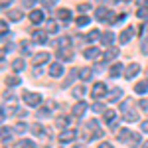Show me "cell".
Wrapping results in <instances>:
<instances>
[{
  "instance_id": "1",
  "label": "cell",
  "mask_w": 148,
  "mask_h": 148,
  "mask_svg": "<svg viewBox=\"0 0 148 148\" xmlns=\"http://www.w3.org/2000/svg\"><path fill=\"white\" fill-rule=\"evenodd\" d=\"M22 99L26 105H30V107H38L40 103H42V95H38V93H24Z\"/></svg>"
},
{
  "instance_id": "2",
  "label": "cell",
  "mask_w": 148,
  "mask_h": 148,
  "mask_svg": "<svg viewBox=\"0 0 148 148\" xmlns=\"http://www.w3.org/2000/svg\"><path fill=\"white\" fill-rule=\"evenodd\" d=\"M105 93H107V85H105V83H95V85H93V89H91L93 99H101Z\"/></svg>"
},
{
  "instance_id": "3",
  "label": "cell",
  "mask_w": 148,
  "mask_h": 148,
  "mask_svg": "<svg viewBox=\"0 0 148 148\" xmlns=\"http://www.w3.org/2000/svg\"><path fill=\"white\" fill-rule=\"evenodd\" d=\"M75 136H77V132H75L73 128H69V130H63V132L57 136V140H59V142H73Z\"/></svg>"
},
{
  "instance_id": "4",
  "label": "cell",
  "mask_w": 148,
  "mask_h": 148,
  "mask_svg": "<svg viewBox=\"0 0 148 148\" xmlns=\"http://www.w3.org/2000/svg\"><path fill=\"white\" fill-rule=\"evenodd\" d=\"M44 20H46V14L42 10H32L30 12V22L32 24H42Z\"/></svg>"
},
{
  "instance_id": "5",
  "label": "cell",
  "mask_w": 148,
  "mask_h": 148,
  "mask_svg": "<svg viewBox=\"0 0 148 148\" xmlns=\"http://www.w3.org/2000/svg\"><path fill=\"white\" fill-rule=\"evenodd\" d=\"M57 59H61V61H71V59H73V51H71V47L59 49V51H57Z\"/></svg>"
},
{
  "instance_id": "6",
  "label": "cell",
  "mask_w": 148,
  "mask_h": 148,
  "mask_svg": "<svg viewBox=\"0 0 148 148\" xmlns=\"http://www.w3.org/2000/svg\"><path fill=\"white\" fill-rule=\"evenodd\" d=\"M138 71H140V65H138V63H130L125 71V77L126 79H132L134 75H138Z\"/></svg>"
},
{
  "instance_id": "7",
  "label": "cell",
  "mask_w": 148,
  "mask_h": 148,
  "mask_svg": "<svg viewBox=\"0 0 148 148\" xmlns=\"http://www.w3.org/2000/svg\"><path fill=\"white\" fill-rule=\"evenodd\" d=\"M85 111H87V103H77V105H75V107H73V109H71V113H73V116H83V113H85Z\"/></svg>"
},
{
  "instance_id": "8",
  "label": "cell",
  "mask_w": 148,
  "mask_h": 148,
  "mask_svg": "<svg viewBox=\"0 0 148 148\" xmlns=\"http://www.w3.org/2000/svg\"><path fill=\"white\" fill-rule=\"evenodd\" d=\"M83 56L87 57V59H95V57L101 56V49H99V47H87V49L83 51Z\"/></svg>"
},
{
  "instance_id": "9",
  "label": "cell",
  "mask_w": 148,
  "mask_h": 148,
  "mask_svg": "<svg viewBox=\"0 0 148 148\" xmlns=\"http://www.w3.org/2000/svg\"><path fill=\"white\" fill-rule=\"evenodd\" d=\"M46 40H47L46 32H40V30H38V32L32 34V42H34V44H46Z\"/></svg>"
},
{
  "instance_id": "10",
  "label": "cell",
  "mask_w": 148,
  "mask_h": 148,
  "mask_svg": "<svg viewBox=\"0 0 148 148\" xmlns=\"http://www.w3.org/2000/svg\"><path fill=\"white\" fill-rule=\"evenodd\" d=\"M119 56V47H111V49H107L105 53H103V61H111L114 57Z\"/></svg>"
},
{
  "instance_id": "11",
  "label": "cell",
  "mask_w": 148,
  "mask_h": 148,
  "mask_svg": "<svg viewBox=\"0 0 148 148\" xmlns=\"http://www.w3.org/2000/svg\"><path fill=\"white\" fill-rule=\"evenodd\" d=\"M134 91H136L138 95H142V93H146V91H148V79H142V81H138L136 85H134Z\"/></svg>"
},
{
  "instance_id": "12",
  "label": "cell",
  "mask_w": 148,
  "mask_h": 148,
  "mask_svg": "<svg viewBox=\"0 0 148 148\" xmlns=\"http://www.w3.org/2000/svg\"><path fill=\"white\" fill-rule=\"evenodd\" d=\"M132 34H134V28H126V30H123V34H121V44H126L130 38H132Z\"/></svg>"
},
{
  "instance_id": "13",
  "label": "cell",
  "mask_w": 148,
  "mask_h": 148,
  "mask_svg": "<svg viewBox=\"0 0 148 148\" xmlns=\"http://www.w3.org/2000/svg\"><path fill=\"white\" fill-rule=\"evenodd\" d=\"M113 42H114V34L113 32H105V34L101 36V44L103 46H111Z\"/></svg>"
},
{
  "instance_id": "14",
  "label": "cell",
  "mask_w": 148,
  "mask_h": 148,
  "mask_svg": "<svg viewBox=\"0 0 148 148\" xmlns=\"http://www.w3.org/2000/svg\"><path fill=\"white\" fill-rule=\"evenodd\" d=\"M61 73H63L61 63H51V67H49V75H51V77H59Z\"/></svg>"
},
{
  "instance_id": "15",
  "label": "cell",
  "mask_w": 148,
  "mask_h": 148,
  "mask_svg": "<svg viewBox=\"0 0 148 148\" xmlns=\"http://www.w3.org/2000/svg\"><path fill=\"white\" fill-rule=\"evenodd\" d=\"M47 59H49V53L42 51V53H36V56H34V63H36V65H42V63H46Z\"/></svg>"
},
{
  "instance_id": "16",
  "label": "cell",
  "mask_w": 148,
  "mask_h": 148,
  "mask_svg": "<svg viewBox=\"0 0 148 148\" xmlns=\"http://www.w3.org/2000/svg\"><path fill=\"white\" fill-rule=\"evenodd\" d=\"M95 14H97V20L107 22V18H109V14H111V12L107 10V8H97V10H95Z\"/></svg>"
},
{
  "instance_id": "17",
  "label": "cell",
  "mask_w": 148,
  "mask_h": 148,
  "mask_svg": "<svg viewBox=\"0 0 148 148\" xmlns=\"http://www.w3.org/2000/svg\"><path fill=\"white\" fill-rule=\"evenodd\" d=\"M132 134H134V132H130L128 128H123V130L119 132V140H121V142H125V140H132Z\"/></svg>"
},
{
  "instance_id": "18",
  "label": "cell",
  "mask_w": 148,
  "mask_h": 148,
  "mask_svg": "<svg viewBox=\"0 0 148 148\" xmlns=\"http://www.w3.org/2000/svg\"><path fill=\"white\" fill-rule=\"evenodd\" d=\"M121 95H123V91H121V89H119V87H116V89H113V91L109 93V95H107V101H116V99H121Z\"/></svg>"
},
{
  "instance_id": "19",
  "label": "cell",
  "mask_w": 148,
  "mask_h": 148,
  "mask_svg": "<svg viewBox=\"0 0 148 148\" xmlns=\"http://www.w3.org/2000/svg\"><path fill=\"white\" fill-rule=\"evenodd\" d=\"M91 75H93V71H91L89 67H83V69H79V79H81V81L91 79Z\"/></svg>"
},
{
  "instance_id": "20",
  "label": "cell",
  "mask_w": 148,
  "mask_h": 148,
  "mask_svg": "<svg viewBox=\"0 0 148 148\" xmlns=\"http://www.w3.org/2000/svg\"><path fill=\"white\" fill-rule=\"evenodd\" d=\"M69 16H71V12H69L67 8H61V10H57V18H59V20H63V22H67Z\"/></svg>"
},
{
  "instance_id": "21",
  "label": "cell",
  "mask_w": 148,
  "mask_h": 148,
  "mask_svg": "<svg viewBox=\"0 0 148 148\" xmlns=\"http://www.w3.org/2000/svg\"><path fill=\"white\" fill-rule=\"evenodd\" d=\"M87 128H91L95 136H101V130H99V125H97V121H89V123H87Z\"/></svg>"
},
{
  "instance_id": "22",
  "label": "cell",
  "mask_w": 148,
  "mask_h": 148,
  "mask_svg": "<svg viewBox=\"0 0 148 148\" xmlns=\"http://www.w3.org/2000/svg\"><path fill=\"white\" fill-rule=\"evenodd\" d=\"M97 40H101L99 30H91V32H89V36H87V42H97Z\"/></svg>"
},
{
  "instance_id": "23",
  "label": "cell",
  "mask_w": 148,
  "mask_h": 148,
  "mask_svg": "<svg viewBox=\"0 0 148 148\" xmlns=\"http://www.w3.org/2000/svg\"><path fill=\"white\" fill-rule=\"evenodd\" d=\"M125 121L126 123H134V121H138V114L130 113V111H125Z\"/></svg>"
},
{
  "instance_id": "24",
  "label": "cell",
  "mask_w": 148,
  "mask_h": 148,
  "mask_svg": "<svg viewBox=\"0 0 148 148\" xmlns=\"http://www.w3.org/2000/svg\"><path fill=\"white\" fill-rule=\"evenodd\" d=\"M20 148H38V144H36L34 140H28V138H24L22 142H20Z\"/></svg>"
},
{
  "instance_id": "25",
  "label": "cell",
  "mask_w": 148,
  "mask_h": 148,
  "mask_svg": "<svg viewBox=\"0 0 148 148\" xmlns=\"http://www.w3.org/2000/svg\"><path fill=\"white\" fill-rule=\"evenodd\" d=\"M12 69H14V71H22L24 69V59H14V61H12Z\"/></svg>"
},
{
  "instance_id": "26",
  "label": "cell",
  "mask_w": 148,
  "mask_h": 148,
  "mask_svg": "<svg viewBox=\"0 0 148 148\" xmlns=\"http://www.w3.org/2000/svg\"><path fill=\"white\" fill-rule=\"evenodd\" d=\"M89 22H91V18H89V16H79V18L75 20L77 26H89Z\"/></svg>"
},
{
  "instance_id": "27",
  "label": "cell",
  "mask_w": 148,
  "mask_h": 148,
  "mask_svg": "<svg viewBox=\"0 0 148 148\" xmlns=\"http://www.w3.org/2000/svg\"><path fill=\"white\" fill-rule=\"evenodd\" d=\"M121 71H123V65H121V63H114L113 67H111V77H116V75H121Z\"/></svg>"
},
{
  "instance_id": "28",
  "label": "cell",
  "mask_w": 148,
  "mask_h": 148,
  "mask_svg": "<svg viewBox=\"0 0 148 148\" xmlns=\"http://www.w3.org/2000/svg\"><path fill=\"white\" fill-rule=\"evenodd\" d=\"M6 85H10V87H16V85H20V79H18L16 75H10V77H6Z\"/></svg>"
},
{
  "instance_id": "29",
  "label": "cell",
  "mask_w": 148,
  "mask_h": 148,
  "mask_svg": "<svg viewBox=\"0 0 148 148\" xmlns=\"http://www.w3.org/2000/svg\"><path fill=\"white\" fill-rule=\"evenodd\" d=\"M8 16H10V20L18 22V20L22 18V12H20V10H10V12H8Z\"/></svg>"
},
{
  "instance_id": "30",
  "label": "cell",
  "mask_w": 148,
  "mask_h": 148,
  "mask_svg": "<svg viewBox=\"0 0 148 148\" xmlns=\"http://www.w3.org/2000/svg\"><path fill=\"white\" fill-rule=\"evenodd\" d=\"M46 28H47V32H57V22L56 20H47Z\"/></svg>"
},
{
  "instance_id": "31",
  "label": "cell",
  "mask_w": 148,
  "mask_h": 148,
  "mask_svg": "<svg viewBox=\"0 0 148 148\" xmlns=\"http://www.w3.org/2000/svg\"><path fill=\"white\" fill-rule=\"evenodd\" d=\"M114 116H116V113H114V111H105V121H107V123H113Z\"/></svg>"
},
{
  "instance_id": "32",
  "label": "cell",
  "mask_w": 148,
  "mask_h": 148,
  "mask_svg": "<svg viewBox=\"0 0 148 148\" xmlns=\"http://www.w3.org/2000/svg\"><path fill=\"white\" fill-rule=\"evenodd\" d=\"M93 111H95V113H105L107 109L103 107V103H95V105H93Z\"/></svg>"
},
{
  "instance_id": "33",
  "label": "cell",
  "mask_w": 148,
  "mask_h": 148,
  "mask_svg": "<svg viewBox=\"0 0 148 148\" xmlns=\"http://www.w3.org/2000/svg\"><path fill=\"white\" fill-rule=\"evenodd\" d=\"M57 46H61V47H65V46H71V38H61V40L57 42Z\"/></svg>"
},
{
  "instance_id": "34",
  "label": "cell",
  "mask_w": 148,
  "mask_h": 148,
  "mask_svg": "<svg viewBox=\"0 0 148 148\" xmlns=\"http://www.w3.org/2000/svg\"><path fill=\"white\" fill-rule=\"evenodd\" d=\"M138 16H140V18H148V6L138 8Z\"/></svg>"
},
{
  "instance_id": "35",
  "label": "cell",
  "mask_w": 148,
  "mask_h": 148,
  "mask_svg": "<svg viewBox=\"0 0 148 148\" xmlns=\"http://www.w3.org/2000/svg\"><path fill=\"white\" fill-rule=\"evenodd\" d=\"M83 93H85L83 87H75V89H73V95H75V97H83Z\"/></svg>"
},
{
  "instance_id": "36",
  "label": "cell",
  "mask_w": 148,
  "mask_h": 148,
  "mask_svg": "<svg viewBox=\"0 0 148 148\" xmlns=\"http://www.w3.org/2000/svg\"><path fill=\"white\" fill-rule=\"evenodd\" d=\"M56 125L57 126H65V125H67V119H65V116H59V119L56 121Z\"/></svg>"
},
{
  "instance_id": "37",
  "label": "cell",
  "mask_w": 148,
  "mask_h": 148,
  "mask_svg": "<svg viewBox=\"0 0 148 148\" xmlns=\"http://www.w3.org/2000/svg\"><path fill=\"white\" fill-rule=\"evenodd\" d=\"M56 2H57V0H42V4H44L46 8H51V6H53Z\"/></svg>"
},
{
  "instance_id": "38",
  "label": "cell",
  "mask_w": 148,
  "mask_h": 148,
  "mask_svg": "<svg viewBox=\"0 0 148 148\" xmlns=\"http://www.w3.org/2000/svg\"><path fill=\"white\" fill-rule=\"evenodd\" d=\"M79 10H81V12H87V10H91V4H89V2H87V4L83 2V4H79Z\"/></svg>"
},
{
  "instance_id": "39",
  "label": "cell",
  "mask_w": 148,
  "mask_h": 148,
  "mask_svg": "<svg viewBox=\"0 0 148 148\" xmlns=\"http://www.w3.org/2000/svg\"><path fill=\"white\" fill-rule=\"evenodd\" d=\"M138 142H140V134H132V140H130V144H134V146H136Z\"/></svg>"
},
{
  "instance_id": "40",
  "label": "cell",
  "mask_w": 148,
  "mask_h": 148,
  "mask_svg": "<svg viewBox=\"0 0 148 148\" xmlns=\"http://www.w3.org/2000/svg\"><path fill=\"white\" fill-rule=\"evenodd\" d=\"M22 53H24V56H26V53H30V47H28L26 42H22Z\"/></svg>"
},
{
  "instance_id": "41",
  "label": "cell",
  "mask_w": 148,
  "mask_h": 148,
  "mask_svg": "<svg viewBox=\"0 0 148 148\" xmlns=\"http://www.w3.org/2000/svg\"><path fill=\"white\" fill-rule=\"evenodd\" d=\"M26 126H28V125H24V123H18V125H16V130H18V132H22V130H26Z\"/></svg>"
},
{
  "instance_id": "42",
  "label": "cell",
  "mask_w": 148,
  "mask_h": 148,
  "mask_svg": "<svg viewBox=\"0 0 148 148\" xmlns=\"http://www.w3.org/2000/svg\"><path fill=\"white\" fill-rule=\"evenodd\" d=\"M140 109L148 111V99H142V101H140Z\"/></svg>"
},
{
  "instance_id": "43",
  "label": "cell",
  "mask_w": 148,
  "mask_h": 148,
  "mask_svg": "<svg viewBox=\"0 0 148 148\" xmlns=\"http://www.w3.org/2000/svg\"><path fill=\"white\" fill-rule=\"evenodd\" d=\"M36 4V0H24V6H28V8H32Z\"/></svg>"
},
{
  "instance_id": "44",
  "label": "cell",
  "mask_w": 148,
  "mask_h": 148,
  "mask_svg": "<svg viewBox=\"0 0 148 148\" xmlns=\"http://www.w3.org/2000/svg\"><path fill=\"white\" fill-rule=\"evenodd\" d=\"M99 148H113V144H111V142H101Z\"/></svg>"
},
{
  "instance_id": "45",
  "label": "cell",
  "mask_w": 148,
  "mask_h": 148,
  "mask_svg": "<svg viewBox=\"0 0 148 148\" xmlns=\"http://www.w3.org/2000/svg\"><path fill=\"white\" fill-rule=\"evenodd\" d=\"M8 34V30H6V22H2V36Z\"/></svg>"
},
{
  "instance_id": "46",
  "label": "cell",
  "mask_w": 148,
  "mask_h": 148,
  "mask_svg": "<svg viewBox=\"0 0 148 148\" xmlns=\"http://www.w3.org/2000/svg\"><path fill=\"white\" fill-rule=\"evenodd\" d=\"M142 130H144V132H148V121H144V123H142Z\"/></svg>"
},
{
  "instance_id": "47",
  "label": "cell",
  "mask_w": 148,
  "mask_h": 148,
  "mask_svg": "<svg viewBox=\"0 0 148 148\" xmlns=\"http://www.w3.org/2000/svg\"><path fill=\"white\" fill-rule=\"evenodd\" d=\"M10 2H12V0H2V8H6V6H8Z\"/></svg>"
},
{
  "instance_id": "48",
  "label": "cell",
  "mask_w": 148,
  "mask_h": 148,
  "mask_svg": "<svg viewBox=\"0 0 148 148\" xmlns=\"http://www.w3.org/2000/svg\"><path fill=\"white\" fill-rule=\"evenodd\" d=\"M148 32V24H144V26H142V32H140V34H146Z\"/></svg>"
},
{
  "instance_id": "49",
  "label": "cell",
  "mask_w": 148,
  "mask_h": 148,
  "mask_svg": "<svg viewBox=\"0 0 148 148\" xmlns=\"http://www.w3.org/2000/svg\"><path fill=\"white\" fill-rule=\"evenodd\" d=\"M138 4H140V6H146V4H148V0H138Z\"/></svg>"
},
{
  "instance_id": "50",
  "label": "cell",
  "mask_w": 148,
  "mask_h": 148,
  "mask_svg": "<svg viewBox=\"0 0 148 148\" xmlns=\"http://www.w3.org/2000/svg\"><path fill=\"white\" fill-rule=\"evenodd\" d=\"M142 148H148V142H144V144H142Z\"/></svg>"
},
{
  "instance_id": "51",
  "label": "cell",
  "mask_w": 148,
  "mask_h": 148,
  "mask_svg": "<svg viewBox=\"0 0 148 148\" xmlns=\"http://www.w3.org/2000/svg\"><path fill=\"white\" fill-rule=\"evenodd\" d=\"M125 2H128V0H125Z\"/></svg>"
},
{
  "instance_id": "52",
  "label": "cell",
  "mask_w": 148,
  "mask_h": 148,
  "mask_svg": "<svg viewBox=\"0 0 148 148\" xmlns=\"http://www.w3.org/2000/svg\"><path fill=\"white\" fill-rule=\"evenodd\" d=\"M4 148H6V146H4Z\"/></svg>"
}]
</instances>
